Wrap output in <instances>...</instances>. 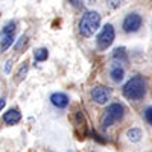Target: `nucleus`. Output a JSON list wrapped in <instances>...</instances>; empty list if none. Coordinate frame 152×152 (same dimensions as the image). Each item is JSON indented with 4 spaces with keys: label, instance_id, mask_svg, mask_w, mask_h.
<instances>
[{
    "label": "nucleus",
    "instance_id": "1a4fd4ad",
    "mask_svg": "<svg viewBox=\"0 0 152 152\" xmlns=\"http://www.w3.org/2000/svg\"><path fill=\"white\" fill-rule=\"evenodd\" d=\"M110 78L114 81V82H122L123 78H125V69L120 66V62H114V66H111L110 69Z\"/></svg>",
    "mask_w": 152,
    "mask_h": 152
},
{
    "label": "nucleus",
    "instance_id": "f3484780",
    "mask_svg": "<svg viewBox=\"0 0 152 152\" xmlns=\"http://www.w3.org/2000/svg\"><path fill=\"white\" fill-rule=\"evenodd\" d=\"M143 114H145V120H146L149 125H152V107H148Z\"/></svg>",
    "mask_w": 152,
    "mask_h": 152
},
{
    "label": "nucleus",
    "instance_id": "9d476101",
    "mask_svg": "<svg viewBox=\"0 0 152 152\" xmlns=\"http://www.w3.org/2000/svg\"><path fill=\"white\" fill-rule=\"evenodd\" d=\"M126 137H128V140L132 142V143H137V142H140L142 140V137H143V132L140 128H131L126 131Z\"/></svg>",
    "mask_w": 152,
    "mask_h": 152
},
{
    "label": "nucleus",
    "instance_id": "f257e3e1",
    "mask_svg": "<svg viewBox=\"0 0 152 152\" xmlns=\"http://www.w3.org/2000/svg\"><path fill=\"white\" fill-rule=\"evenodd\" d=\"M123 96L129 100H142L146 96V81L143 76L135 75L123 85Z\"/></svg>",
    "mask_w": 152,
    "mask_h": 152
},
{
    "label": "nucleus",
    "instance_id": "6e6552de",
    "mask_svg": "<svg viewBox=\"0 0 152 152\" xmlns=\"http://www.w3.org/2000/svg\"><path fill=\"white\" fill-rule=\"evenodd\" d=\"M21 120V113L15 108H11L3 114V122L6 125H17Z\"/></svg>",
    "mask_w": 152,
    "mask_h": 152
},
{
    "label": "nucleus",
    "instance_id": "ddd939ff",
    "mask_svg": "<svg viewBox=\"0 0 152 152\" xmlns=\"http://www.w3.org/2000/svg\"><path fill=\"white\" fill-rule=\"evenodd\" d=\"M113 58H114V61L119 59V62H126L128 61V55H126V50L123 47H117L116 50H114Z\"/></svg>",
    "mask_w": 152,
    "mask_h": 152
},
{
    "label": "nucleus",
    "instance_id": "7ed1b4c3",
    "mask_svg": "<svg viewBox=\"0 0 152 152\" xmlns=\"http://www.w3.org/2000/svg\"><path fill=\"white\" fill-rule=\"evenodd\" d=\"M125 116V107L119 102H114L111 105L107 107L104 116H102V120H100V123H102V128H110V126H113L116 122L122 120Z\"/></svg>",
    "mask_w": 152,
    "mask_h": 152
},
{
    "label": "nucleus",
    "instance_id": "2eb2a0df",
    "mask_svg": "<svg viewBox=\"0 0 152 152\" xmlns=\"http://www.w3.org/2000/svg\"><path fill=\"white\" fill-rule=\"evenodd\" d=\"M28 70H29V66H28V64H23V66L20 67V70H18V73H17V82H20V81H23L24 78H26Z\"/></svg>",
    "mask_w": 152,
    "mask_h": 152
},
{
    "label": "nucleus",
    "instance_id": "f8f14e48",
    "mask_svg": "<svg viewBox=\"0 0 152 152\" xmlns=\"http://www.w3.org/2000/svg\"><path fill=\"white\" fill-rule=\"evenodd\" d=\"M34 58L37 62H43L49 58V50L46 47H41V49H37L35 52H34Z\"/></svg>",
    "mask_w": 152,
    "mask_h": 152
},
{
    "label": "nucleus",
    "instance_id": "4468645a",
    "mask_svg": "<svg viewBox=\"0 0 152 152\" xmlns=\"http://www.w3.org/2000/svg\"><path fill=\"white\" fill-rule=\"evenodd\" d=\"M105 2H107V6H108L110 9H117V8H120L122 5L126 3V0H105Z\"/></svg>",
    "mask_w": 152,
    "mask_h": 152
},
{
    "label": "nucleus",
    "instance_id": "0eeeda50",
    "mask_svg": "<svg viewBox=\"0 0 152 152\" xmlns=\"http://www.w3.org/2000/svg\"><path fill=\"white\" fill-rule=\"evenodd\" d=\"M50 104H52L55 108H58V110H64L70 104V97L66 93L56 91V93H53L52 96H50Z\"/></svg>",
    "mask_w": 152,
    "mask_h": 152
},
{
    "label": "nucleus",
    "instance_id": "412c9836",
    "mask_svg": "<svg viewBox=\"0 0 152 152\" xmlns=\"http://www.w3.org/2000/svg\"><path fill=\"white\" fill-rule=\"evenodd\" d=\"M5 105H6V100L5 99H0V111L5 108Z\"/></svg>",
    "mask_w": 152,
    "mask_h": 152
},
{
    "label": "nucleus",
    "instance_id": "a211bd4d",
    "mask_svg": "<svg viewBox=\"0 0 152 152\" xmlns=\"http://www.w3.org/2000/svg\"><path fill=\"white\" fill-rule=\"evenodd\" d=\"M26 41H28V37H26V35H23V37L20 38V40H18V43L15 44V50H17V52H18V50H21V49L24 47Z\"/></svg>",
    "mask_w": 152,
    "mask_h": 152
},
{
    "label": "nucleus",
    "instance_id": "9b49d317",
    "mask_svg": "<svg viewBox=\"0 0 152 152\" xmlns=\"http://www.w3.org/2000/svg\"><path fill=\"white\" fill-rule=\"evenodd\" d=\"M12 44H14V35L12 34H5V37L0 41V53H3L5 50H8Z\"/></svg>",
    "mask_w": 152,
    "mask_h": 152
},
{
    "label": "nucleus",
    "instance_id": "aec40b11",
    "mask_svg": "<svg viewBox=\"0 0 152 152\" xmlns=\"http://www.w3.org/2000/svg\"><path fill=\"white\" fill-rule=\"evenodd\" d=\"M70 3L75 6V8H79L81 6V3H79V0H70Z\"/></svg>",
    "mask_w": 152,
    "mask_h": 152
},
{
    "label": "nucleus",
    "instance_id": "f03ea898",
    "mask_svg": "<svg viewBox=\"0 0 152 152\" xmlns=\"http://www.w3.org/2000/svg\"><path fill=\"white\" fill-rule=\"evenodd\" d=\"M100 28V14L96 11H87L79 21V34L85 38H90Z\"/></svg>",
    "mask_w": 152,
    "mask_h": 152
},
{
    "label": "nucleus",
    "instance_id": "6ab92c4d",
    "mask_svg": "<svg viewBox=\"0 0 152 152\" xmlns=\"http://www.w3.org/2000/svg\"><path fill=\"white\" fill-rule=\"evenodd\" d=\"M12 64H14V62H12V59H8V61L5 62V73H6V75L11 73V70H12Z\"/></svg>",
    "mask_w": 152,
    "mask_h": 152
},
{
    "label": "nucleus",
    "instance_id": "20e7f679",
    "mask_svg": "<svg viewBox=\"0 0 152 152\" xmlns=\"http://www.w3.org/2000/svg\"><path fill=\"white\" fill-rule=\"evenodd\" d=\"M114 38H116V31H114L113 24H110V23L105 24V26L102 28V31H100L99 35H97V40H96L97 49L99 50H107L113 44Z\"/></svg>",
    "mask_w": 152,
    "mask_h": 152
},
{
    "label": "nucleus",
    "instance_id": "dca6fc26",
    "mask_svg": "<svg viewBox=\"0 0 152 152\" xmlns=\"http://www.w3.org/2000/svg\"><path fill=\"white\" fill-rule=\"evenodd\" d=\"M15 26H17V24H15V21H11V23H8L6 26L3 28V35H5V34H14V31H15Z\"/></svg>",
    "mask_w": 152,
    "mask_h": 152
},
{
    "label": "nucleus",
    "instance_id": "39448f33",
    "mask_svg": "<svg viewBox=\"0 0 152 152\" xmlns=\"http://www.w3.org/2000/svg\"><path fill=\"white\" fill-rule=\"evenodd\" d=\"M142 24H143L142 15L137 14V12H131V14H128L125 17V20L122 23V29L126 34H135L137 31H140Z\"/></svg>",
    "mask_w": 152,
    "mask_h": 152
},
{
    "label": "nucleus",
    "instance_id": "423d86ee",
    "mask_svg": "<svg viewBox=\"0 0 152 152\" xmlns=\"http://www.w3.org/2000/svg\"><path fill=\"white\" fill-rule=\"evenodd\" d=\"M91 99L97 105H105L111 99V88L108 87H94L91 90Z\"/></svg>",
    "mask_w": 152,
    "mask_h": 152
}]
</instances>
